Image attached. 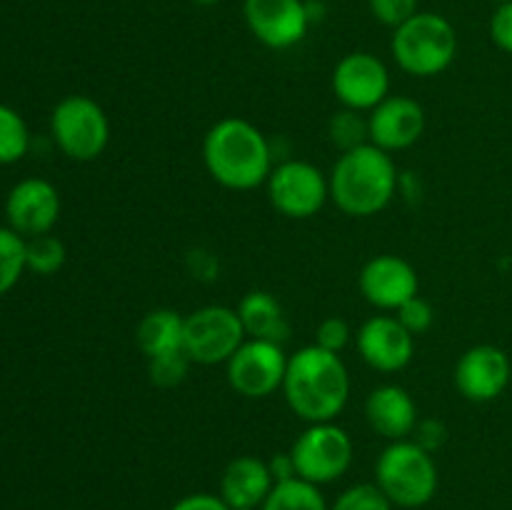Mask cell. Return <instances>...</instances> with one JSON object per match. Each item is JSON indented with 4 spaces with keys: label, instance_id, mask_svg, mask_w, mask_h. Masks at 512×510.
<instances>
[{
    "label": "cell",
    "instance_id": "1",
    "mask_svg": "<svg viewBox=\"0 0 512 510\" xmlns=\"http://www.w3.org/2000/svg\"><path fill=\"white\" fill-rule=\"evenodd\" d=\"M283 393L290 410L305 423H333L348 403V368L338 353L305 345L288 358Z\"/></svg>",
    "mask_w": 512,
    "mask_h": 510
},
{
    "label": "cell",
    "instance_id": "2",
    "mask_svg": "<svg viewBox=\"0 0 512 510\" xmlns=\"http://www.w3.org/2000/svg\"><path fill=\"white\" fill-rule=\"evenodd\" d=\"M203 160L215 183L230 190H253L273 173V148L258 125L223 118L205 133Z\"/></svg>",
    "mask_w": 512,
    "mask_h": 510
},
{
    "label": "cell",
    "instance_id": "3",
    "mask_svg": "<svg viewBox=\"0 0 512 510\" xmlns=\"http://www.w3.org/2000/svg\"><path fill=\"white\" fill-rule=\"evenodd\" d=\"M330 198L353 218H368L388 208L400 188V175L390 153L365 143L345 150L328 178Z\"/></svg>",
    "mask_w": 512,
    "mask_h": 510
},
{
    "label": "cell",
    "instance_id": "4",
    "mask_svg": "<svg viewBox=\"0 0 512 510\" xmlns=\"http://www.w3.org/2000/svg\"><path fill=\"white\" fill-rule=\"evenodd\" d=\"M390 50L400 70L415 78H433L453 65L458 33L443 15L415 13L408 23L395 28Z\"/></svg>",
    "mask_w": 512,
    "mask_h": 510
},
{
    "label": "cell",
    "instance_id": "5",
    "mask_svg": "<svg viewBox=\"0 0 512 510\" xmlns=\"http://www.w3.org/2000/svg\"><path fill=\"white\" fill-rule=\"evenodd\" d=\"M375 483L398 508H423L438 493V465L415 440H393L375 463Z\"/></svg>",
    "mask_w": 512,
    "mask_h": 510
},
{
    "label": "cell",
    "instance_id": "6",
    "mask_svg": "<svg viewBox=\"0 0 512 510\" xmlns=\"http://www.w3.org/2000/svg\"><path fill=\"white\" fill-rule=\"evenodd\" d=\"M50 133L55 145L78 163L100 158L108 148L110 123L105 110L88 95H68L50 115Z\"/></svg>",
    "mask_w": 512,
    "mask_h": 510
},
{
    "label": "cell",
    "instance_id": "7",
    "mask_svg": "<svg viewBox=\"0 0 512 510\" xmlns=\"http://www.w3.org/2000/svg\"><path fill=\"white\" fill-rule=\"evenodd\" d=\"M248 340L238 310L225 305H205L185 315L183 350L193 363H228L235 350Z\"/></svg>",
    "mask_w": 512,
    "mask_h": 510
},
{
    "label": "cell",
    "instance_id": "8",
    "mask_svg": "<svg viewBox=\"0 0 512 510\" xmlns=\"http://www.w3.org/2000/svg\"><path fill=\"white\" fill-rule=\"evenodd\" d=\"M298 478L325 485L345 475L353 463V440L335 423H310L290 448Z\"/></svg>",
    "mask_w": 512,
    "mask_h": 510
},
{
    "label": "cell",
    "instance_id": "9",
    "mask_svg": "<svg viewBox=\"0 0 512 510\" xmlns=\"http://www.w3.org/2000/svg\"><path fill=\"white\" fill-rule=\"evenodd\" d=\"M265 185H268L270 205L280 215L293 220L313 218L330 198L328 178L318 165L308 160H285L275 165Z\"/></svg>",
    "mask_w": 512,
    "mask_h": 510
},
{
    "label": "cell",
    "instance_id": "10",
    "mask_svg": "<svg viewBox=\"0 0 512 510\" xmlns=\"http://www.w3.org/2000/svg\"><path fill=\"white\" fill-rule=\"evenodd\" d=\"M228 383L243 398H268L283 388L288 355L283 345L248 338L228 360Z\"/></svg>",
    "mask_w": 512,
    "mask_h": 510
},
{
    "label": "cell",
    "instance_id": "11",
    "mask_svg": "<svg viewBox=\"0 0 512 510\" xmlns=\"http://www.w3.org/2000/svg\"><path fill=\"white\" fill-rule=\"evenodd\" d=\"M333 93L350 110H373L390 95V73L373 53H348L333 70Z\"/></svg>",
    "mask_w": 512,
    "mask_h": 510
},
{
    "label": "cell",
    "instance_id": "12",
    "mask_svg": "<svg viewBox=\"0 0 512 510\" xmlns=\"http://www.w3.org/2000/svg\"><path fill=\"white\" fill-rule=\"evenodd\" d=\"M243 15L250 33L273 50L293 48L310 28L305 0H245Z\"/></svg>",
    "mask_w": 512,
    "mask_h": 510
},
{
    "label": "cell",
    "instance_id": "13",
    "mask_svg": "<svg viewBox=\"0 0 512 510\" xmlns=\"http://www.w3.org/2000/svg\"><path fill=\"white\" fill-rule=\"evenodd\" d=\"M510 358L495 345H473L455 363V388L470 403H490L510 383Z\"/></svg>",
    "mask_w": 512,
    "mask_h": 510
},
{
    "label": "cell",
    "instance_id": "14",
    "mask_svg": "<svg viewBox=\"0 0 512 510\" xmlns=\"http://www.w3.org/2000/svg\"><path fill=\"white\" fill-rule=\"evenodd\" d=\"M358 288L370 305L380 310H398L418 295L420 280L413 265L400 255H375L363 265Z\"/></svg>",
    "mask_w": 512,
    "mask_h": 510
},
{
    "label": "cell",
    "instance_id": "15",
    "mask_svg": "<svg viewBox=\"0 0 512 510\" xmlns=\"http://www.w3.org/2000/svg\"><path fill=\"white\" fill-rule=\"evenodd\" d=\"M5 215H8L10 228L23 238L50 233L60 218L58 190L43 178L20 180L5 200Z\"/></svg>",
    "mask_w": 512,
    "mask_h": 510
},
{
    "label": "cell",
    "instance_id": "16",
    "mask_svg": "<svg viewBox=\"0 0 512 510\" xmlns=\"http://www.w3.org/2000/svg\"><path fill=\"white\" fill-rule=\"evenodd\" d=\"M425 130V110L408 95H388L368 115L370 143L385 153L405 150L420 140Z\"/></svg>",
    "mask_w": 512,
    "mask_h": 510
},
{
    "label": "cell",
    "instance_id": "17",
    "mask_svg": "<svg viewBox=\"0 0 512 510\" xmlns=\"http://www.w3.org/2000/svg\"><path fill=\"white\" fill-rule=\"evenodd\" d=\"M360 358L380 373H398L413 360L415 335L395 315H375L358 330Z\"/></svg>",
    "mask_w": 512,
    "mask_h": 510
},
{
    "label": "cell",
    "instance_id": "18",
    "mask_svg": "<svg viewBox=\"0 0 512 510\" xmlns=\"http://www.w3.org/2000/svg\"><path fill=\"white\" fill-rule=\"evenodd\" d=\"M365 418L378 435L393 440H408L418 428V405L403 385H380L365 398Z\"/></svg>",
    "mask_w": 512,
    "mask_h": 510
},
{
    "label": "cell",
    "instance_id": "19",
    "mask_svg": "<svg viewBox=\"0 0 512 510\" xmlns=\"http://www.w3.org/2000/svg\"><path fill=\"white\" fill-rule=\"evenodd\" d=\"M273 485L275 478L265 460L255 455H240L225 465L220 478V498L230 505V510L260 508Z\"/></svg>",
    "mask_w": 512,
    "mask_h": 510
},
{
    "label": "cell",
    "instance_id": "20",
    "mask_svg": "<svg viewBox=\"0 0 512 510\" xmlns=\"http://www.w3.org/2000/svg\"><path fill=\"white\" fill-rule=\"evenodd\" d=\"M238 318L248 338L283 345L290 335V323L283 313V305L268 290L245 293L238 303Z\"/></svg>",
    "mask_w": 512,
    "mask_h": 510
},
{
    "label": "cell",
    "instance_id": "21",
    "mask_svg": "<svg viewBox=\"0 0 512 510\" xmlns=\"http://www.w3.org/2000/svg\"><path fill=\"white\" fill-rule=\"evenodd\" d=\"M183 330V315L170 308H155L143 315L138 330H135V340L145 358H155V355L183 350Z\"/></svg>",
    "mask_w": 512,
    "mask_h": 510
},
{
    "label": "cell",
    "instance_id": "22",
    "mask_svg": "<svg viewBox=\"0 0 512 510\" xmlns=\"http://www.w3.org/2000/svg\"><path fill=\"white\" fill-rule=\"evenodd\" d=\"M260 510H330L325 503L320 485L308 483L303 478H290L275 483Z\"/></svg>",
    "mask_w": 512,
    "mask_h": 510
},
{
    "label": "cell",
    "instance_id": "23",
    "mask_svg": "<svg viewBox=\"0 0 512 510\" xmlns=\"http://www.w3.org/2000/svg\"><path fill=\"white\" fill-rule=\"evenodd\" d=\"M30 148V133L18 110L0 103V165L18 163Z\"/></svg>",
    "mask_w": 512,
    "mask_h": 510
},
{
    "label": "cell",
    "instance_id": "24",
    "mask_svg": "<svg viewBox=\"0 0 512 510\" xmlns=\"http://www.w3.org/2000/svg\"><path fill=\"white\" fill-rule=\"evenodd\" d=\"M25 245L28 240L13 228H0V295L8 293L20 280L25 265Z\"/></svg>",
    "mask_w": 512,
    "mask_h": 510
},
{
    "label": "cell",
    "instance_id": "25",
    "mask_svg": "<svg viewBox=\"0 0 512 510\" xmlns=\"http://www.w3.org/2000/svg\"><path fill=\"white\" fill-rule=\"evenodd\" d=\"M25 265L38 275H53L65 265V245L55 235H35L25 245Z\"/></svg>",
    "mask_w": 512,
    "mask_h": 510
},
{
    "label": "cell",
    "instance_id": "26",
    "mask_svg": "<svg viewBox=\"0 0 512 510\" xmlns=\"http://www.w3.org/2000/svg\"><path fill=\"white\" fill-rule=\"evenodd\" d=\"M328 135L333 140V145H338L340 150H353L358 145L370 143V133H368V118L358 113V110H340L330 118L328 123Z\"/></svg>",
    "mask_w": 512,
    "mask_h": 510
},
{
    "label": "cell",
    "instance_id": "27",
    "mask_svg": "<svg viewBox=\"0 0 512 510\" xmlns=\"http://www.w3.org/2000/svg\"><path fill=\"white\" fill-rule=\"evenodd\" d=\"M190 365H193V360L185 355V350H175V353L148 358L150 383L158 385V388H175V385H180L188 378Z\"/></svg>",
    "mask_w": 512,
    "mask_h": 510
},
{
    "label": "cell",
    "instance_id": "28",
    "mask_svg": "<svg viewBox=\"0 0 512 510\" xmlns=\"http://www.w3.org/2000/svg\"><path fill=\"white\" fill-rule=\"evenodd\" d=\"M330 510H393V503L378 483H358L343 490Z\"/></svg>",
    "mask_w": 512,
    "mask_h": 510
},
{
    "label": "cell",
    "instance_id": "29",
    "mask_svg": "<svg viewBox=\"0 0 512 510\" xmlns=\"http://www.w3.org/2000/svg\"><path fill=\"white\" fill-rule=\"evenodd\" d=\"M395 318L400 320V325H403L408 333L420 335V333H425V330L433 328L435 310L428 300L420 298V295H415V298H410L408 303H403L398 310H395Z\"/></svg>",
    "mask_w": 512,
    "mask_h": 510
},
{
    "label": "cell",
    "instance_id": "30",
    "mask_svg": "<svg viewBox=\"0 0 512 510\" xmlns=\"http://www.w3.org/2000/svg\"><path fill=\"white\" fill-rule=\"evenodd\" d=\"M370 13L388 28H400L418 13V0H368Z\"/></svg>",
    "mask_w": 512,
    "mask_h": 510
},
{
    "label": "cell",
    "instance_id": "31",
    "mask_svg": "<svg viewBox=\"0 0 512 510\" xmlns=\"http://www.w3.org/2000/svg\"><path fill=\"white\" fill-rule=\"evenodd\" d=\"M350 340V325L338 315H330L315 330V345L330 350V353H340Z\"/></svg>",
    "mask_w": 512,
    "mask_h": 510
},
{
    "label": "cell",
    "instance_id": "32",
    "mask_svg": "<svg viewBox=\"0 0 512 510\" xmlns=\"http://www.w3.org/2000/svg\"><path fill=\"white\" fill-rule=\"evenodd\" d=\"M490 38L505 53H512V0L500 3L490 18Z\"/></svg>",
    "mask_w": 512,
    "mask_h": 510
},
{
    "label": "cell",
    "instance_id": "33",
    "mask_svg": "<svg viewBox=\"0 0 512 510\" xmlns=\"http://www.w3.org/2000/svg\"><path fill=\"white\" fill-rule=\"evenodd\" d=\"M445 440H448V428H445L443 420L425 418L415 428V443L428 450V453H435L438 448H443Z\"/></svg>",
    "mask_w": 512,
    "mask_h": 510
},
{
    "label": "cell",
    "instance_id": "34",
    "mask_svg": "<svg viewBox=\"0 0 512 510\" xmlns=\"http://www.w3.org/2000/svg\"><path fill=\"white\" fill-rule=\"evenodd\" d=\"M170 510H230V505L225 503L220 495L193 493V495H185V498H180Z\"/></svg>",
    "mask_w": 512,
    "mask_h": 510
},
{
    "label": "cell",
    "instance_id": "35",
    "mask_svg": "<svg viewBox=\"0 0 512 510\" xmlns=\"http://www.w3.org/2000/svg\"><path fill=\"white\" fill-rule=\"evenodd\" d=\"M270 473H273L275 483H283V480H290V478H298V473H295V463L293 458H290V453H278L273 460H270Z\"/></svg>",
    "mask_w": 512,
    "mask_h": 510
},
{
    "label": "cell",
    "instance_id": "36",
    "mask_svg": "<svg viewBox=\"0 0 512 510\" xmlns=\"http://www.w3.org/2000/svg\"><path fill=\"white\" fill-rule=\"evenodd\" d=\"M195 5H205V8H208V5H215L218 3V0H193Z\"/></svg>",
    "mask_w": 512,
    "mask_h": 510
},
{
    "label": "cell",
    "instance_id": "37",
    "mask_svg": "<svg viewBox=\"0 0 512 510\" xmlns=\"http://www.w3.org/2000/svg\"><path fill=\"white\" fill-rule=\"evenodd\" d=\"M240 510H260V508H240Z\"/></svg>",
    "mask_w": 512,
    "mask_h": 510
},
{
    "label": "cell",
    "instance_id": "38",
    "mask_svg": "<svg viewBox=\"0 0 512 510\" xmlns=\"http://www.w3.org/2000/svg\"><path fill=\"white\" fill-rule=\"evenodd\" d=\"M495 3H508V0H495Z\"/></svg>",
    "mask_w": 512,
    "mask_h": 510
}]
</instances>
